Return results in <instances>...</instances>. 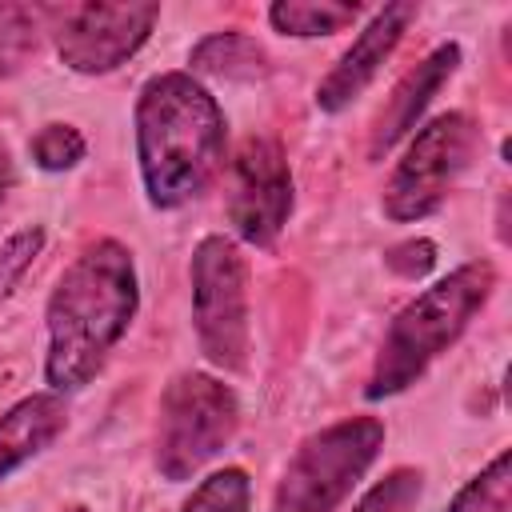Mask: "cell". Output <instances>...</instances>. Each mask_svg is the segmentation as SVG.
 I'll use <instances>...</instances> for the list:
<instances>
[{
	"label": "cell",
	"instance_id": "19",
	"mask_svg": "<svg viewBox=\"0 0 512 512\" xmlns=\"http://www.w3.org/2000/svg\"><path fill=\"white\" fill-rule=\"evenodd\" d=\"M28 152H32V164L36 168H44V172H68V168H76L84 160L88 144H84V136H80L76 124L52 120V124H44L28 140Z\"/></svg>",
	"mask_w": 512,
	"mask_h": 512
},
{
	"label": "cell",
	"instance_id": "5",
	"mask_svg": "<svg viewBox=\"0 0 512 512\" xmlns=\"http://www.w3.org/2000/svg\"><path fill=\"white\" fill-rule=\"evenodd\" d=\"M384 448V420L344 416L312 432L288 460L272 512H336Z\"/></svg>",
	"mask_w": 512,
	"mask_h": 512
},
{
	"label": "cell",
	"instance_id": "14",
	"mask_svg": "<svg viewBox=\"0 0 512 512\" xmlns=\"http://www.w3.org/2000/svg\"><path fill=\"white\" fill-rule=\"evenodd\" d=\"M360 20V4H340V0H276L268 4V24L280 36L292 40H316L344 32Z\"/></svg>",
	"mask_w": 512,
	"mask_h": 512
},
{
	"label": "cell",
	"instance_id": "22",
	"mask_svg": "<svg viewBox=\"0 0 512 512\" xmlns=\"http://www.w3.org/2000/svg\"><path fill=\"white\" fill-rule=\"evenodd\" d=\"M12 184H16V168H12V152H8V144L0 140V208H4V200H8V192H12Z\"/></svg>",
	"mask_w": 512,
	"mask_h": 512
},
{
	"label": "cell",
	"instance_id": "8",
	"mask_svg": "<svg viewBox=\"0 0 512 512\" xmlns=\"http://www.w3.org/2000/svg\"><path fill=\"white\" fill-rule=\"evenodd\" d=\"M56 56L64 68L80 76H104L128 64L152 36L160 20L156 0H124V4H68L56 12Z\"/></svg>",
	"mask_w": 512,
	"mask_h": 512
},
{
	"label": "cell",
	"instance_id": "3",
	"mask_svg": "<svg viewBox=\"0 0 512 512\" xmlns=\"http://www.w3.org/2000/svg\"><path fill=\"white\" fill-rule=\"evenodd\" d=\"M496 292V264L492 260H468L452 268L448 276L432 280L416 300H408L396 320L388 324L380 352L372 360L364 396L388 400L412 388L484 312V304Z\"/></svg>",
	"mask_w": 512,
	"mask_h": 512
},
{
	"label": "cell",
	"instance_id": "15",
	"mask_svg": "<svg viewBox=\"0 0 512 512\" xmlns=\"http://www.w3.org/2000/svg\"><path fill=\"white\" fill-rule=\"evenodd\" d=\"M448 512H512V456L496 452L448 504Z\"/></svg>",
	"mask_w": 512,
	"mask_h": 512
},
{
	"label": "cell",
	"instance_id": "10",
	"mask_svg": "<svg viewBox=\"0 0 512 512\" xmlns=\"http://www.w3.org/2000/svg\"><path fill=\"white\" fill-rule=\"evenodd\" d=\"M416 12H420L416 4H384L360 28V36L348 44V52L332 64V72L316 84V108L320 112H344L352 100H360L372 88V80L384 72V64L392 60V52L400 48Z\"/></svg>",
	"mask_w": 512,
	"mask_h": 512
},
{
	"label": "cell",
	"instance_id": "7",
	"mask_svg": "<svg viewBox=\"0 0 512 512\" xmlns=\"http://www.w3.org/2000/svg\"><path fill=\"white\" fill-rule=\"evenodd\" d=\"M480 144L484 128L468 112H440L428 124H420L384 184V216L396 224L432 216L448 200L456 180L472 168Z\"/></svg>",
	"mask_w": 512,
	"mask_h": 512
},
{
	"label": "cell",
	"instance_id": "16",
	"mask_svg": "<svg viewBox=\"0 0 512 512\" xmlns=\"http://www.w3.org/2000/svg\"><path fill=\"white\" fill-rule=\"evenodd\" d=\"M248 504H252V480L244 468L228 464V468L204 476L180 512H248Z\"/></svg>",
	"mask_w": 512,
	"mask_h": 512
},
{
	"label": "cell",
	"instance_id": "17",
	"mask_svg": "<svg viewBox=\"0 0 512 512\" xmlns=\"http://www.w3.org/2000/svg\"><path fill=\"white\" fill-rule=\"evenodd\" d=\"M48 8H24V4H0V80L12 76L32 52H36V32Z\"/></svg>",
	"mask_w": 512,
	"mask_h": 512
},
{
	"label": "cell",
	"instance_id": "6",
	"mask_svg": "<svg viewBox=\"0 0 512 512\" xmlns=\"http://www.w3.org/2000/svg\"><path fill=\"white\" fill-rule=\"evenodd\" d=\"M192 328L204 360L220 372H240L248 364L252 308H248V260L240 244L224 232L204 236L192 248Z\"/></svg>",
	"mask_w": 512,
	"mask_h": 512
},
{
	"label": "cell",
	"instance_id": "2",
	"mask_svg": "<svg viewBox=\"0 0 512 512\" xmlns=\"http://www.w3.org/2000/svg\"><path fill=\"white\" fill-rule=\"evenodd\" d=\"M136 164L152 208L176 212L200 200L224 168L228 120L192 72H160L136 96Z\"/></svg>",
	"mask_w": 512,
	"mask_h": 512
},
{
	"label": "cell",
	"instance_id": "9",
	"mask_svg": "<svg viewBox=\"0 0 512 512\" xmlns=\"http://www.w3.org/2000/svg\"><path fill=\"white\" fill-rule=\"evenodd\" d=\"M292 168L276 136H248L228 172V224L236 240L272 248L292 216Z\"/></svg>",
	"mask_w": 512,
	"mask_h": 512
},
{
	"label": "cell",
	"instance_id": "11",
	"mask_svg": "<svg viewBox=\"0 0 512 512\" xmlns=\"http://www.w3.org/2000/svg\"><path fill=\"white\" fill-rule=\"evenodd\" d=\"M456 68H460V44L448 40V44H436L412 72L400 76V84L392 88V96L384 100V108L372 120V136H368V156L372 160L388 156L392 144L416 128V120L424 116L432 96L456 76Z\"/></svg>",
	"mask_w": 512,
	"mask_h": 512
},
{
	"label": "cell",
	"instance_id": "18",
	"mask_svg": "<svg viewBox=\"0 0 512 512\" xmlns=\"http://www.w3.org/2000/svg\"><path fill=\"white\" fill-rule=\"evenodd\" d=\"M420 496H424V472L420 468H392L384 472L360 500L352 512H416L420 508Z\"/></svg>",
	"mask_w": 512,
	"mask_h": 512
},
{
	"label": "cell",
	"instance_id": "13",
	"mask_svg": "<svg viewBox=\"0 0 512 512\" xmlns=\"http://www.w3.org/2000/svg\"><path fill=\"white\" fill-rule=\"evenodd\" d=\"M188 64H192V72L220 76V80H260V76H268V56L248 32H212V36H204L192 48Z\"/></svg>",
	"mask_w": 512,
	"mask_h": 512
},
{
	"label": "cell",
	"instance_id": "20",
	"mask_svg": "<svg viewBox=\"0 0 512 512\" xmlns=\"http://www.w3.org/2000/svg\"><path fill=\"white\" fill-rule=\"evenodd\" d=\"M40 248H44V228L40 224H32V228H20V232H12L8 240H4V248H0V304L12 296V288L20 284V276L32 268V260L40 256Z\"/></svg>",
	"mask_w": 512,
	"mask_h": 512
},
{
	"label": "cell",
	"instance_id": "12",
	"mask_svg": "<svg viewBox=\"0 0 512 512\" xmlns=\"http://www.w3.org/2000/svg\"><path fill=\"white\" fill-rule=\"evenodd\" d=\"M68 428V404L60 392H32L0 416V480L36 460Z\"/></svg>",
	"mask_w": 512,
	"mask_h": 512
},
{
	"label": "cell",
	"instance_id": "4",
	"mask_svg": "<svg viewBox=\"0 0 512 512\" xmlns=\"http://www.w3.org/2000/svg\"><path fill=\"white\" fill-rule=\"evenodd\" d=\"M240 428V400L232 384L212 372H176L156 408V468L164 480H192L216 460Z\"/></svg>",
	"mask_w": 512,
	"mask_h": 512
},
{
	"label": "cell",
	"instance_id": "1",
	"mask_svg": "<svg viewBox=\"0 0 512 512\" xmlns=\"http://www.w3.org/2000/svg\"><path fill=\"white\" fill-rule=\"evenodd\" d=\"M140 308V280L132 248L104 236L92 240L56 280L44 320L48 392H80L100 376L112 348L128 336Z\"/></svg>",
	"mask_w": 512,
	"mask_h": 512
},
{
	"label": "cell",
	"instance_id": "21",
	"mask_svg": "<svg viewBox=\"0 0 512 512\" xmlns=\"http://www.w3.org/2000/svg\"><path fill=\"white\" fill-rule=\"evenodd\" d=\"M384 264H388L396 276H404V280H420V276L432 272V264H436V244L424 240V236H420V240H404V244L388 248Z\"/></svg>",
	"mask_w": 512,
	"mask_h": 512
}]
</instances>
